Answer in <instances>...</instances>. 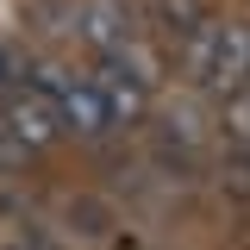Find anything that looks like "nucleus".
Returning <instances> with one entry per match:
<instances>
[{
    "mask_svg": "<svg viewBox=\"0 0 250 250\" xmlns=\"http://www.w3.org/2000/svg\"><path fill=\"white\" fill-rule=\"evenodd\" d=\"M44 88L57 94V119H62V138H82V144H106L119 125H113V106L94 82V69H31Z\"/></svg>",
    "mask_w": 250,
    "mask_h": 250,
    "instance_id": "nucleus-1",
    "label": "nucleus"
},
{
    "mask_svg": "<svg viewBox=\"0 0 250 250\" xmlns=\"http://www.w3.org/2000/svg\"><path fill=\"white\" fill-rule=\"evenodd\" d=\"M138 31H144L138 0H75V19H69V38H75L88 57H113Z\"/></svg>",
    "mask_w": 250,
    "mask_h": 250,
    "instance_id": "nucleus-2",
    "label": "nucleus"
},
{
    "mask_svg": "<svg viewBox=\"0 0 250 250\" xmlns=\"http://www.w3.org/2000/svg\"><path fill=\"white\" fill-rule=\"evenodd\" d=\"M250 82V25L244 19H219L213 31V50H207V69H200V82L194 94H207V100H225V94H238Z\"/></svg>",
    "mask_w": 250,
    "mask_h": 250,
    "instance_id": "nucleus-3",
    "label": "nucleus"
},
{
    "mask_svg": "<svg viewBox=\"0 0 250 250\" xmlns=\"http://www.w3.org/2000/svg\"><path fill=\"white\" fill-rule=\"evenodd\" d=\"M0 119H6L13 131H19V144H25L31 156H38V150H50V144L62 138V119H57V94L44 88L38 75H31L25 88H13L6 100H0Z\"/></svg>",
    "mask_w": 250,
    "mask_h": 250,
    "instance_id": "nucleus-4",
    "label": "nucleus"
},
{
    "mask_svg": "<svg viewBox=\"0 0 250 250\" xmlns=\"http://www.w3.org/2000/svg\"><path fill=\"white\" fill-rule=\"evenodd\" d=\"M200 19H213V6H207V0H150V19H144V31H150L156 44L175 57V44H182L188 31L200 25Z\"/></svg>",
    "mask_w": 250,
    "mask_h": 250,
    "instance_id": "nucleus-5",
    "label": "nucleus"
},
{
    "mask_svg": "<svg viewBox=\"0 0 250 250\" xmlns=\"http://www.w3.org/2000/svg\"><path fill=\"white\" fill-rule=\"evenodd\" d=\"M69 238H82V244H100V238H113V225H119V213H113V200H100V194H82V200H69Z\"/></svg>",
    "mask_w": 250,
    "mask_h": 250,
    "instance_id": "nucleus-6",
    "label": "nucleus"
},
{
    "mask_svg": "<svg viewBox=\"0 0 250 250\" xmlns=\"http://www.w3.org/2000/svg\"><path fill=\"white\" fill-rule=\"evenodd\" d=\"M219 194L231 200V207H250V150H225V163L213 169Z\"/></svg>",
    "mask_w": 250,
    "mask_h": 250,
    "instance_id": "nucleus-7",
    "label": "nucleus"
},
{
    "mask_svg": "<svg viewBox=\"0 0 250 250\" xmlns=\"http://www.w3.org/2000/svg\"><path fill=\"white\" fill-rule=\"evenodd\" d=\"M25 82H31L25 50H19V44H0V100H6L13 88H25Z\"/></svg>",
    "mask_w": 250,
    "mask_h": 250,
    "instance_id": "nucleus-8",
    "label": "nucleus"
},
{
    "mask_svg": "<svg viewBox=\"0 0 250 250\" xmlns=\"http://www.w3.org/2000/svg\"><path fill=\"white\" fill-rule=\"evenodd\" d=\"M0 250H6V244H0Z\"/></svg>",
    "mask_w": 250,
    "mask_h": 250,
    "instance_id": "nucleus-9",
    "label": "nucleus"
}]
</instances>
